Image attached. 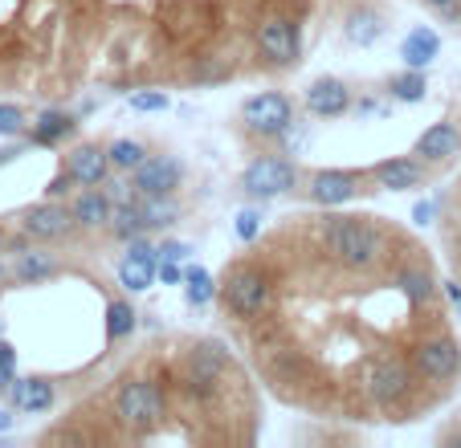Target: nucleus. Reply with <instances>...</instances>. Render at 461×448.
Instances as JSON below:
<instances>
[{
	"label": "nucleus",
	"instance_id": "1",
	"mask_svg": "<svg viewBox=\"0 0 461 448\" xmlns=\"http://www.w3.org/2000/svg\"><path fill=\"white\" fill-rule=\"evenodd\" d=\"M314 233H319V249L327 253V261L339 265L343 273L372 277L392 261V241L372 216H319Z\"/></svg>",
	"mask_w": 461,
	"mask_h": 448
},
{
	"label": "nucleus",
	"instance_id": "2",
	"mask_svg": "<svg viewBox=\"0 0 461 448\" xmlns=\"http://www.w3.org/2000/svg\"><path fill=\"white\" fill-rule=\"evenodd\" d=\"M111 420L122 428V436H151L156 428H164L167 420V391L151 375H127L114 383L111 391Z\"/></svg>",
	"mask_w": 461,
	"mask_h": 448
},
{
	"label": "nucleus",
	"instance_id": "3",
	"mask_svg": "<svg viewBox=\"0 0 461 448\" xmlns=\"http://www.w3.org/2000/svg\"><path fill=\"white\" fill-rule=\"evenodd\" d=\"M217 298L237 322H261L274 310L278 285H274V277L266 265H258V261H237V265L225 273V282H221Z\"/></svg>",
	"mask_w": 461,
	"mask_h": 448
},
{
	"label": "nucleus",
	"instance_id": "4",
	"mask_svg": "<svg viewBox=\"0 0 461 448\" xmlns=\"http://www.w3.org/2000/svg\"><path fill=\"white\" fill-rule=\"evenodd\" d=\"M417 383H420V375L401 354H375L364 367V396L372 399V408H380L388 416L404 412L417 399Z\"/></svg>",
	"mask_w": 461,
	"mask_h": 448
},
{
	"label": "nucleus",
	"instance_id": "5",
	"mask_svg": "<svg viewBox=\"0 0 461 448\" xmlns=\"http://www.w3.org/2000/svg\"><path fill=\"white\" fill-rule=\"evenodd\" d=\"M303 180L306 175H303V167H298L294 159H286V156H253L249 164H245L237 188H241L245 200L266 204V200L290 196L294 188H303Z\"/></svg>",
	"mask_w": 461,
	"mask_h": 448
},
{
	"label": "nucleus",
	"instance_id": "6",
	"mask_svg": "<svg viewBox=\"0 0 461 448\" xmlns=\"http://www.w3.org/2000/svg\"><path fill=\"white\" fill-rule=\"evenodd\" d=\"M241 130L249 139H258V143H278V139H286L290 130H294V103H290V94H282V90H261V94H249L241 103Z\"/></svg>",
	"mask_w": 461,
	"mask_h": 448
},
{
	"label": "nucleus",
	"instance_id": "7",
	"mask_svg": "<svg viewBox=\"0 0 461 448\" xmlns=\"http://www.w3.org/2000/svg\"><path fill=\"white\" fill-rule=\"evenodd\" d=\"M409 363L420 375V383H437V388H445V383H453L461 375V346H457L453 335L433 330V335H420L417 343H412Z\"/></svg>",
	"mask_w": 461,
	"mask_h": 448
},
{
	"label": "nucleus",
	"instance_id": "8",
	"mask_svg": "<svg viewBox=\"0 0 461 448\" xmlns=\"http://www.w3.org/2000/svg\"><path fill=\"white\" fill-rule=\"evenodd\" d=\"M367 184H372V172H364V167L359 172L356 167H319L303 180V196L314 208H343L364 196Z\"/></svg>",
	"mask_w": 461,
	"mask_h": 448
},
{
	"label": "nucleus",
	"instance_id": "9",
	"mask_svg": "<svg viewBox=\"0 0 461 448\" xmlns=\"http://www.w3.org/2000/svg\"><path fill=\"white\" fill-rule=\"evenodd\" d=\"M253 45L274 69H290L298 66V53H303V37H298V21H290L286 13H266V17L253 25Z\"/></svg>",
	"mask_w": 461,
	"mask_h": 448
},
{
	"label": "nucleus",
	"instance_id": "10",
	"mask_svg": "<svg viewBox=\"0 0 461 448\" xmlns=\"http://www.w3.org/2000/svg\"><path fill=\"white\" fill-rule=\"evenodd\" d=\"M82 228L74 220V208L61 204V200H41V204L25 208L21 212V237L37 245H61V241H74Z\"/></svg>",
	"mask_w": 461,
	"mask_h": 448
},
{
	"label": "nucleus",
	"instance_id": "11",
	"mask_svg": "<svg viewBox=\"0 0 461 448\" xmlns=\"http://www.w3.org/2000/svg\"><path fill=\"white\" fill-rule=\"evenodd\" d=\"M184 175H188V167H184L180 156H172V151H151V156L131 172V184H135V196H180Z\"/></svg>",
	"mask_w": 461,
	"mask_h": 448
},
{
	"label": "nucleus",
	"instance_id": "12",
	"mask_svg": "<svg viewBox=\"0 0 461 448\" xmlns=\"http://www.w3.org/2000/svg\"><path fill=\"white\" fill-rule=\"evenodd\" d=\"M114 273H119V285L127 293H143L156 285L159 277V253L151 241H143V237H135V241L122 245V257L119 265H114Z\"/></svg>",
	"mask_w": 461,
	"mask_h": 448
},
{
	"label": "nucleus",
	"instance_id": "13",
	"mask_svg": "<svg viewBox=\"0 0 461 448\" xmlns=\"http://www.w3.org/2000/svg\"><path fill=\"white\" fill-rule=\"evenodd\" d=\"M351 106H356V90H351L343 78H331V74H327V78H314L303 94V111L311 114V119H322V122L343 119Z\"/></svg>",
	"mask_w": 461,
	"mask_h": 448
},
{
	"label": "nucleus",
	"instance_id": "14",
	"mask_svg": "<svg viewBox=\"0 0 461 448\" xmlns=\"http://www.w3.org/2000/svg\"><path fill=\"white\" fill-rule=\"evenodd\" d=\"M367 172H372L375 188H384V192H417L429 184V172H433V167L417 156H392V159L372 164Z\"/></svg>",
	"mask_w": 461,
	"mask_h": 448
},
{
	"label": "nucleus",
	"instance_id": "15",
	"mask_svg": "<svg viewBox=\"0 0 461 448\" xmlns=\"http://www.w3.org/2000/svg\"><path fill=\"white\" fill-rule=\"evenodd\" d=\"M412 156L425 159L429 167H445L461 156V127L453 119H437L433 127H425L412 143Z\"/></svg>",
	"mask_w": 461,
	"mask_h": 448
},
{
	"label": "nucleus",
	"instance_id": "16",
	"mask_svg": "<svg viewBox=\"0 0 461 448\" xmlns=\"http://www.w3.org/2000/svg\"><path fill=\"white\" fill-rule=\"evenodd\" d=\"M61 167L78 180V188H103L106 180H111V151H106L103 143H78L66 151V159H61Z\"/></svg>",
	"mask_w": 461,
	"mask_h": 448
},
{
	"label": "nucleus",
	"instance_id": "17",
	"mask_svg": "<svg viewBox=\"0 0 461 448\" xmlns=\"http://www.w3.org/2000/svg\"><path fill=\"white\" fill-rule=\"evenodd\" d=\"M114 204H119V200L106 188H82L70 196L74 220H78L82 233H106V228H111V216H114Z\"/></svg>",
	"mask_w": 461,
	"mask_h": 448
},
{
	"label": "nucleus",
	"instance_id": "18",
	"mask_svg": "<svg viewBox=\"0 0 461 448\" xmlns=\"http://www.w3.org/2000/svg\"><path fill=\"white\" fill-rule=\"evenodd\" d=\"M9 404H13V412L41 416L58 404V388H53V380H45V375H25V380L9 383Z\"/></svg>",
	"mask_w": 461,
	"mask_h": 448
},
{
	"label": "nucleus",
	"instance_id": "19",
	"mask_svg": "<svg viewBox=\"0 0 461 448\" xmlns=\"http://www.w3.org/2000/svg\"><path fill=\"white\" fill-rule=\"evenodd\" d=\"M74 135H78V114L70 111H41L29 122V143L33 147H61Z\"/></svg>",
	"mask_w": 461,
	"mask_h": 448
},
{
	"label": "nucleus",
	"instance_id": "20",
	"mask_svg": "<svg viewBox=\"0 0 461 448\" xmlns=\"http://www.w3.org/2000/svg\"><path fill=\"white\" fill-rule=\"evenodd\" d=\"M437 58H441V37H437V29L417 25V29H409V33H404V41H401V61H404L409 69H429Z\"/></svg>",
	"mask_w": 461,
	"mask_h": 448
},
{
	"label": "nucleus",
	"instance_id": "21",
	"mask_svg": "<svg viewBox=\"0 0 461 448\" xmlns=\"http://www.w3.org/2000/svg\"><path fill=\"white\" fill-rule=\"evenodd\" d=\"M343 37L351 45H359V49H367V45H375L384 37V17L375 9H367V4H359V9H351L343 17Z\"/></svg>",
	"mask_w": 461,
	"mask_h": 448
},
{
	"label": "nucleus",
	"instance_id": "22",
	"mask_svg": "<svg viewBox=\"0 0 461 448\" xmlns=\"http://www.w3.org/2000/svg\"><path fill=\"white\" fill-rule=\"evenodd\" d=\"M61 273V261L53 257V253L45 249H25L17 257V265H13V277H17L21 285H37V282H50V277Z\"/></svg>",
	"mask_w": 461,
	"mask_h": 448
},
{
	"label": "nucleus",
	"instance_id": "23",
	"mask_svg": "<svg viewBox=\"0 0 461 448\" xmlns=\"http://www.w3.org/2000/svg\"><path fill=\"white\" fill-rule=\"evenodd\" d=\"M106 233H111L119 245H127V241H135V237L151 233L148 220H143L140 200H119V204H114V216H111V228H106Z\"/></svg>",
	"mask_w": 461,
	"mask_h": 448
},
{
	"label": "nucleus",
	"instance_id": "24",
	"mask_svg": "<svg viewBox=\"0 0 461 448\" xmlns=\"http://www.w3.org/2000/svg\"><path fill=\"white\" fill-rule=\"evenodd\" d=\"M135 200H140L143 220H148L151 233H164V228L180 224V216H184L180 196H135Z\"/></svg>",
	"mask_w": 461,
	"mask_h": 448
},
{
	"label": "nucleus",
	"instance_id": "25",
	"mask_svg": "<svg viewBox=\"0 0 461 448\" xmlns=\"http://www.w3.org/2000/svg\"><path fill=\"white\" fill-rule=\"evenodd\" d=\"M396 285L404 290V298H409L412 306H433L437 302V285H433V277H429V269H420V265L396 269Z\"/></svg>",
	"mask_w": 461,
	"mask_h": 448
},
{
	"label": "nucleus",
	"instance_id": "26",
	"mask_svg": "<svg viewBox=\"0 0 461 448\" xmlns=\"http://www.w3.org/2000/svg\"><path fill=\"white\" fill-rule=\"evenodd\" d=\"M388 94L396 98V103H404V106L425 103V94H429L425 69H409V66H404L401 74H392V78H388Z\"/></svg>",
	"mask_w": 461,
	"mask_h": 448
},
{
	"label": "nucleus",
	"instance_id": "27",
	"mask_svg": "<svg viewBox=\"0 0 461 448\" xmlns=\"http://www.w3.org/2000/svg\"><path fill=\"white\" fill-rule=\"evenodd\" d=\"M135 327H140V314H135L131 298H111V302H106V343H122V338H131Z\"/></svg>",
	"mask_w": 461,
	"mask_h": 448
},
{
	"label": "nucleus",
	"instance_id": "28",
	"mask_svg": "<svg viewBox=\"0 0 461 448\" xmlns=\"http://www.w3.org/2000/svg\"><path fill=\"white\" fill-rule=\"evenodd\" d=\"M221 293V285L212 282V273L204 265H188L184 269V302L188 306H196V310H201V306H209L212 298H217Z\"/></svg>",
	"mask_w": 461,
	"mask_h": 448
},
{
	"label": "nucleus",
	"instance_id": "29",
	"mask_svg": "<svg viewBox=\"0 0 461 448\" xmlns=\"http://www.w3.org/2000/svg\"><path fill=\"white\" fill-rule=\"evenodd\" d=\"M106 151H111V167H114V172H119V175H131V172H135V167L143 164V159L151 156V151H148V143H143V139H127V135H122V139H114V143H106Z\"/></svg>",
	"mask_w": 461,
	"mask_h": 448
},
{
	"label": "nucleus",
	"instance_id": "30",
	"mask_svg": "<svg viewBox=\"0 0 461 448\" xmlns=\"http://www.w3.org/2000/svg\"><path fill=\"white\" fill-rule=\"evenodd\" d=\"M188 78L196 82V86H217V82L233 78V66H225L221 58H196V66H192Z\"/></svg>",
	"mask_w": 461,
	"mask_h": 448
},
{
	"label": "nucleus",
	"instance_id": "31",
	"mask_svg": "<svg viewBox=\"0 0 461 448\" xmlns=\"http://www.w3.org/2000/svg\"><path fill=\"white\" fill-rule=\"evenodd\" d=\"M167 106H172V98L164 90H135L131 94V111L135 114H164Z\"/></svg>",
	"mask_w": 461,
	"mask_h": 448
},
{
	"label": "nucleus",
	"instance_id": "32",
	"mask_svg": "<svg viewBox=\"0 0 461 448\" xmlns=\"http://www.w3.org/2000/svg\"><path fill=\"white\" fill-rule=\"evenodd\" d=\"M261 220H266V216H261V204H253V208H241V212H237V237H241L245 245H253L261 237Z\"/></svg>",
	"mask_w": 461,
	"mask_h": 448
},
{
	"label": "nucleus",
	"instance_id": "33",
	"mask_svg": "<svg viewBox=\"0 0 461 448\" xmlns=\"http://www.w3.org/2000/svg\"><path fill=\"white\" fill-rule=\"evenodd\" d=\"M25 130H29L25 111H21V106H13V103H0V135L17 139V135H25Z\"/></svg>",
	"mask_w": 461,
	"mask_h": 448
},
{
	"label": "nucleus",
	"instance_id": "34",
	"mask_svg": "<svg viewBox=\"0 0 461 448\" xmlns=\"http://www.w3.org/2000/svg\"><path fill=\"white\" fill-rule=\"evenodd\" d=\"M13 380H17V351H13V343L0 338V391H9Z\"/></svg>",
	"mask_w": 461,
	"mask_h": 448
},
{
	"label": "nucleus",
	"instance_id": "35",
	"mask_svg": "<svg viewBox=\"0 0 461 448\" xmlns=\"http://www.w3.org/2000/svg\"><path fill=\"white\" fill-rule=\"evenodd\" d=\"M74 188H78V180H74L66 167H61L58 175L50 180V188H45V200H61V196H74Z\"/></svg>",
	"mask_w": 461,
	"mask_h": 448
},
{
	"label": "nucleus",
	"instance_id": "36",
	"mask_svg": "<svg viewBox=\"0 0 461 448\" xmlns=\"http://www.w3.org/2000/svg\"><path fill=\"white\" fill-rule=\"evenodd\" d=\"M156 253H159V261H188L192 249L184 241H167V237H164V241L156 245Z\"/></svg>",
	"mask_w": 461,
	"mask_h": 448
},
{
	"label": "nucleus",
	"instance_id": "37",
	"mask_svg": "<svg viewBox=\"0 0 461 448\" xmlns=\"http://www.w3.org/2000/svg\"><path fill=\"white\" fill-rule=\"evenodd\" d=\"M159 282L180 285L184 282V261H159Z\"/></svg>",
	"mask_w": 461,
	"mask_h": 448
},
{
	"label": "nucleus",
	"instance_id": "38",
	"mask_svg": "<svg viewBox=\"0 0 461 448\" xmlns=\"http://www.w3.org/2000/svg\"><path fill=\"white\" fill-rule=\"evenodd\" d=\"M433 13H441L445 21H457L461 17V0H425Z\"/></svg>",
	"mask_w": 461,
	"mask_h": 448
},
{
	"label": "nucleus",
	"instance_id": "39",
	"mask_svg": "<svg viewBox=\"0 0 461 448\" xmlns=\"http://www.w3.org/2000/svg\"><path fill=\"white\" fill-rule=\"evenodd\" d=\"M433 216H437V200H420V204L412 208V224H420V228L433 224Z\"/></svg>",
	"mask_w": 461,
	"mask_h": 448
},
{
	"label": "nucleus",
	"instance_id": "40",
	"mask_svg": "<svg viewBox=\"0 0 461 448\" xmlns=\"http://www.w3.org/2000/svg\"><path fill=\"white\" fill-rule=\"evenodd\" d=\"M21 151H25V147H21V143H13V147H0V167H5V164H13V159H17Z\"/></svg>",
	"mask_w": 461,
	"mask_h": 448
},
{
	"label": "nucleus",
	"instance_id": "41",
	"mask_svg": "<svg viewBox=\"0 0 461 448\" xmlns=\"http://www.w3.org/2000/svg\"><path fill=\"white\" fill-rule=\"evenodd\" d=\"M13 428V412L9 408H0V432H9Z\"/></svg>",
	"mask_w": 461,
	"mask_h": 448
},
{
	"label": "nucleus",
	"instance_id": "42",
	"mask_svg": "<svg viewBox=\"0 0 461 448\" xmlns=\"http://www.w3.org/2000/svg\"><path fill=\"white\" fill-rule=\"evenodd\" d=\"M5 245H9V233H5V224H0V253H5Z\"/></svg>",
	"mask_w": 461,
	"mask_h": 448
},
{
	"label": "nucleus",
	"instance_id": "43",
	"mask_svg": "<svg viewBox=\"0 0 461 448\" xmlns=\"http://www.w3.org/2000/svg\"><path fill=\"white\" fill-rule=\"evenodd\" d=\"M453 440H457V444H461V428H453Z\"/></svg>",
	"mask_w": 461,
	"mask_h": 448
},
{
	"label": "nucleus",
	"instance_id": "44",
	"mask_svg": "<svg viewBox=\"0 0 461 448\" xmlns=\"http://www.w3.org/2000/svg\"><path fill=\"white\" fill-rule=\"evenodd\" d=\"M457 200H461V175H457Z\"/></svg>",
	"mask_w": 461,
	"mask_h": 448
},
{
	"label": "nucleus",
	"instance_id": "45",
	"mask_svg": "<svg viewBox=\"0 0 461 448\" xmlns=\"http://www.w3.org/2000/svg\"><path fill=\"white\" fill-rule=\"evenodd\" d=\"M0 277H5V265H0Z\"/></svg>",
	"mask_w": 461,
	"mask_h": 448
}]
</instances>
